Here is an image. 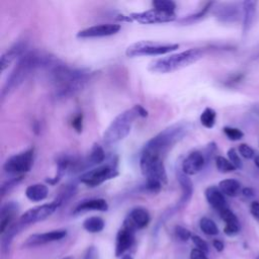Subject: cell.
Segmentation results:
<instances>
[{
  "label": "cell",
  "mask_w": 259,
  "mask_h": 259,
  "mask_svg": "<svg viewBox=\"0 0 259 259\" xmlns=\"http://www.w3.org/2000/svg\"><path fill=\"white\" fill-rule=\"evenodd\" d=\"M59 62L60 60L47 53L38 51L26 52L19 58L18 63L7 78L1 92L2 98L14 88L18 87L36 69H45L48 71Z\"/></svg>",
  "instance_id": "obj_1"
},
{
  "label": "cell",
  "mask_w": 259,
  "mask_h": 259,
  "mask_svg": "<svg viewBox=\"0 0 259 259\" xmlns=\"http://www.w3.org/2000/svg\"><path fill=\"white\" fill-rule=\"evenodd\" d=\"M48 73L58 98L74 95L85 86L91 76L88 70L72 68L63 64L61 61L48 70Z\"/></svg>",
  "instance_id": "obj_2"
},
{
  "label": "cell",
  "mask_w": 259,
  "mask_h": 259,
  "mask_svg": "<svg viewBox=\"0 0 259 259\" xmlns=\"http://www.w3.org/2000/svg\"><path fill=\"white\" fill-rule=\"evenodd\" d=\"M191 125L187 121H179L166 127L149 140L142 152L162 158L175 144L180 142L190 131Z\"/></svg>",
  "instance_id": "obj_3"
},
{
  "label": "cell",
  "mask_w": 259,
  "mask_h": 259,
  "mask_svg": "<svg viewBox=\"0 0 259 259\" xmlns=\"http://www.w3.org/2000/svg\"><path fill=\"white\" fill-rule=\"evenodd\" d=\"M203 56V51L200 49H189L178 54L169 55L164 58H159L149 64L148 69L154 73H170L192 63H195Z\"/></svg>",
  "instance_id": "obj_4"
},
{
  "label": "cell",
  "mask_w": 259,
  "mask_h": 259,
  "mask_svg": "<svg viewBox=\"0 0 259 259\" xmlns=\"http://www.w3.org/2000/svg\"><path fill=\"white\" fill-rule=\"evenodd\" d=\"M140 116L136 105L119 113L103 133V142L106 145L115 144L123 140L131 132L134 120Z\"/></svg>",
  "instance_id": "obj_5"
},
{
  "label": "cell",
  "mask_w": 259,
  "mask_h": 259,
  "mask_svg": "<svg viewBox=\"0 0 259 259\" xmlns=\"http://www.w3.org/2000/svg\"><path fill=\"white\" fill-rule=\"evenodd\" d=\"M179 48L178 44H162L150 40H140L130 45L125 50V55L128 58L142 56H161Z\"/></svg>",
  "instance_id": "obj_6"
},
{
  "label": "cell",
  "mask_w": 259,
  "mask_h": 259,
  "mask_svg": "<svg viewBox=\"0 0 259 259\" xmlns=\"http://www.w3.org/2000/svg\"><path fill=\"white\" fill-rule=\"evenodd\" d=\"M140 167L146 181L158 182L164 185L167 182V174L163 159L149 153L142 152Z\"/></svg>",
  "instance_id": "obj_7"
},
{
  "label": "cell",
  "mask_w": 259,
  "mask_h": 259,
  "mask_svg": "<svg viewBox=\"0 0 259 259\" xmlns=\"http://www.w3.org/2000/svg\"><path fill=\"white\" fill-rule=\"evenodd\" d=\"M33 164V149L30 148L21 153L15 154L9 157L4 165L3 169L5 172L10 174H23L30 170Z\"/></svg>",
  "instance_id": "obj_8"
},
{
  "label": "cell",
  "mask_w": 259,
  "mask_h": 259,
  "mask_svg": "<svg viewBox=\"0 0 259 259\" xmlns=\"http://www.w3.org/2000/svg\"><path fill=\"white\" fill-rule=\"evenodd\" d=\"M117 174L118 172L114 167L110 165H101L84 172L80 176V182L89 187H95L108 179L114 178Z\"/></svg>",
  "instance_id": "obj_9"
},
{
  "label": "cell",
  "mask_w": 259,
  "mask_h": 259,
  "mask_svg": "<svg viewBox=\"0 0 259 259\" xmlns=\"http://www.w3.org/2000/svg\"><path fill=\"white\" fill-rule=\"evenodd\" d=\"M60 206H61L60 203H58L56 200H54L50 203H46V204H41V205L32 207V208L28 209L27 211H25L20 217L19 222L22 225L26 226L29 224H34V223L44 221L47 218H49L50 215H52Z\"/></svg>",
  "instance_id": "obj_10"
},
{
  "label": "cell",
  "mask_w": 259,
  "mask_h": 259,
  "mask_svg": "<svg viewBox=\"0 0 259 259\" xmlns=\"http://www.w3.org/2000/svg\"><path fill=\"white\" fill-rule=\"evenodd\" d=\"M133 20H136L144 24H154V23H165L172 22L176 19L175 13H168L159 11L156 9H151L143 12H134L130 16Z\"/></svg>",
  "instance_id": "obj_11"
},
{
  "label": "cell",
  "mask_w": 259,
  "mask_h": 259,
  "mask_svg": "<svg viewBox=\"0 0 259 259\" xmlns=\"http://www.w3.org/2000/svg\"><path fill=\"white\" fill-rule=\"evenodd\" d=\"M120 30V25L115 23H102L98 25H93L87 28H84L77 33L79 38H88V37H101L108 36L117 33Z\"/></svg>",
  "instance_id": "obj_12"
},
{
  "label": "cell",
  "mask_w": 259,
  "mask_h": 259,
  "mask_svg": "<svg viewBox=\"0 0 259 259\" xmlns=\"http://www.w3.org/2000/svg\"><path fill=\"white\" fill-rule=\"evenodd\" d=\"M66 236H67L66 230H54L51 232H46L40 234H32L25 240V242L23 243V246L24 247L40 246L44 244L62 240Z\"/></svg>",
  "instance_id": "obj_13"
},
{
  "label": "cell",
  "mask_w": 259,
  "mask_h": 259,
  "mask_svg": "<svg viewBox=\"0 0 259 259\" xmlns=\"http://www.w3.org/2000/svg\"><path fill=\"white\" fill-rule=\"evenodd\" d=\"M205 164V157L199 151L191 152L182 162L181 171L187 176L195 175L201 171Z\"/></svg>",
  "instance_id": "obj_14"
},
{
  "label": "cell",
  "mask_w": 259,
  "mask_h": 259,
  "mask_svg": "<svg viewBox=\"0 0 259 259\" xmlns=\"http://www.w3.org/2000/svg\"><path fill=\"white\" fill-rule=\"evenodd\" d=\"M150 222V214L147 209L143 207H136L131 210L128 217L123 222V225L131 228L132 230L144 229Z\"/></svg>",
  "instance_id": "obj_15"
},
{
  "label": "cell",
  "mask_w": 259,
  "mask_h": 259,
  "mask_svg": "<svg viewBox=\"0 0 259 259\" xmlns=\"http://www.w3.org/2000/svg\"><path fill=\"white\" fill-rule=\"evenodd\" d=\"M135 242V231L126 226L118 231L116 235V244H115V256L119 257L127 251Z\"/></svg>",
  "instance_id": "obj_16"
},
{
  "label": "cell",
  "mask_w": 259,
  "mask_h": 259,
  "mask_svg": "<svg viewBox=\"0 0 259 259\" xmlns=\"http://www.w3.org/2000/svg\"><path fill=\"white\" fill-rule=\"evenodd\" d=\"M177 180H178V182H179V184L181 186L182 194H181V197L178 200L176 206L172 208L174 211H177L178 209L184 207L189 202V200L191 199V196H192V193H193L192 181L181 170L177 171Z\"/></svg>",
  "instance_id": "obj_17"
},
{
  "label": "cell",
  "mask_w": 259,
  "mask_h": 259,
  "mask_svg": "<svg viewBox=\"0 0 259 259\" xmlns=\"http://www.w3.org/2000/svg\"><path fill=\"white\" fill-rule=\"evenodd\" d=\"M18 209L17 203L13 201L6 202L2 205L0 210V233L4 234L5 231L10 227L11 222L16 214Z\"/></svg>",
  "instance_id": "obj_18"
},
{
  "label": "cell",
  "mask_w": 259,
  "mask_h": 259,
  "mask_svg": "<svg viewBox=\"0 0 259 259\" xmlns=\"http://www.w3.org/2000/svg\"><path fill=\"white\" fill-rule=\"evenodd\" d=\"M205 197L207 202L219 212L228 207L225 195L223 194V192L220 190L219 187H215V186L207 187L205 190Z\"/></svg>",
  "instance_id": "obj_19"
},
{
  "label": "cell",
  "mask_w": 259,
  "mask_h": 259,
  "mask_svg": "<svg viewBox=\"0 0 259 259\" xmlns=\"http://www.w3.org/2000/svg\"><path fill=\"white\" fill-rule=\"evenodd\" d=\"M26 45L24 42H17L15 44L12 48H10L6 53H4L1 57L0 61V66H1V71H4L8 66L16 59L22 57L26 52Z\"/></svg>",
  "instance_id": "obj_20"
},
{
  "label": "cell",
  "mask_w": 259,
  "mask_h": 259,
  "mask_svg": "<svg viewBox=\"0 0 259 259\" xmlns=\"http://www.w3.org/2000/svg\"><path fill=\"white\" fill-rule=\"evenodd\" d=\"M108 209V204L103 198H91L81 201L74 209L73 213H79L87 210H99L106 211Z\"/></svg>",
  "instance_id": "obj_21"
},
{
  "label": "cell",
  "mask_w": 259,
  "mask_h": 259,
  "mask_svg": "<svg viewBox=\"0 0 259 259\" xmlns=\"http://www.w3.org/2000/svg\"><path fill=\"white\" fill-rule=\"evenodd\" d=\"M220 215L223 219V221L226 223L225 226V233L229 236L236 235L240 230V224L236 217V214L229 208H225L222 211H220Z\"/></svg>",
  "instance_id": "obj_22"
},
{
  "label": "cell",
  "mask_w": 259,
  "mask_h": 259,
  "mask_svg": "<svg viewBox=\"0 0 259 259\" xmlns=\"http://www.w3.org/2000/svg\"><path fill=\"white\" fill-rule=\"evenodd\" d=\"M23 227H24V225H22L18 221L14 224H11L10 227L5 231V233L3 234L2 240H1V249H2V252H3L4 255L9 254L10 246H11V243L13 241V238L15 237V235H17L20 232V230Z\"/></svg>",
  "instance_id": "obj_23"
},
{
  "label": "cell",
  "mask_w": 259,
  "mask_h": 259,
  "mask_svg": "<svg viewBox=\"0 0 259 259\" xmlns=\"http://www.w3.org/2000/svg\"><path fill=\"white\" fill-rule=\"evenodd\" d=\"M256 2L244 1L243 2V32L247 33L252 27L255 13H256Z\"/></svg>",
  "instance_id": "obj_24"
},
{
  "label": "cell",
  "mask_w": 259,
  "mask_h": 259,
  "mask_svg": "<svg viewBox=\"0 0 259 259\" xmlns=\"http://www.w3.org/2000/svg\"><path fill=\"white\" fill-rule=\"evenodd\" d=\"M49 189L48 186L41 183H35L29 185L25 189V195L30 201H41L48 197Z\"/></svg>",
  "instance_id": "obj_25"
},
{
  "label": "cell",
  "mask_w": 259,
  "mask_h": 259,
  "mask_svg": "<svg viewBox=\"0 0 259 259\" xmlns=\"http://www.w3.org/2000/svg\"><path fill=\"white\" fill-rule=\"evenodd\" d=\"M219 188L224 195L237 196L241 189V184L236 179H225L219 183Z\"/></svg>",
  "instance_id": "obj_26"
},
{
  "label": "cell",
  "mask_w": 259,
  "mask_h": 259,
  "mask_svg": "<svg viewBox=\"0 0 259 259\" xmlns=\"http://www.w3.org/2000/svg\"><path fill=\"white\" fill-rule=\"evenodd\" d=\"M105 159V153L104 150L102 149L101 146L99 145H94L86 159V163H87V167H91L94 165H98L101 164Z\"/></svg>",
  "instance_id": "obj_27"
},
{
  "label": "cell",
  "mask_w": 259,
  "mask_h": 259,
  "mask_svg": "<svg viewBox=\"0 0 259 259\" xmlns=\"http://www.w3.org/2000/svg\"><path fill=\"white\" fill-rule=\"evenodd\" d=\"M217 15L223 21H234L238 18V9L234 4H227L218 9Z\"/></svg>",
  "instance_id": "obj_28"
},
{
  "label": "cell",
  "mask_w": 259,
  "mask_h": 259,
  "mask_svg": "<svg viewBox=\"0 0 259 259\" xmlns=\"http://www.w3.org/2000/svg\"><path fill=\"white\" fill-rule=\"evenodd\" d=\"M105 223L100 217H90L83 222V228L89 233H99L104 229Z\"/></svg>",
  "instance_id": "obj_29"
},
{
  "label": "cell",
  "mask_w": 259,
  "mask_h": 259,
  "mask_svg": "<svg viewBox=\"0 0 259 259\" xmlns=\"http://www.w3.org/2000/svg\"><path fill=\"white\" fill-rule=\"evenodd\" d=\"M215 117H217L215 111L212 108H210V107H206L201 112L199 119H200L201 124L204 127L211 128L214 125V123H215Z\"/></svg>",
  "instance_id": "obj_30"
},
{
  "label": "cell",
  "mask_w": 259,
  "mask_h": 259,
  "mask_svg": "<svg viewBox=\"0 0 259 259\" xmlns=\"http://www.w3.org/2000/svg\"><path fill=\"white\" fill-rule=\"evenodd\" d=\"M199 227H200V230L208 236H214L219 234L218 226L212 220L208 218H205V217L201 218L199 221Z\"/></svg>",
  "instance_id": "obj_31"
},
{
  "label": "cell",
  "mask_w": 259,
  "mask_h": 259,
  "mask_svg": "<svg viewBox=\"0 0 259 259\" xmlns=\"http://www.w3.org/2000/svg\"><path fill=\"white\" fill-rule=\"evenodd\" d=\"M152 5L154 9L168 13H174L176 8L175 2L171 0H154L152 1Z\"/></svg>",
  "instance_id": "obj_32"
},
{
  "label": "cell",
  "mask_w": 259,
  "mask_h": 259,
  "mask_svg": "<svg viewBox=\"0 0 259 259\" xmlns=\"http://www.w3.org/2000/svg\"><path fill=\"white\" fill-rule=\"evenodd\" d=\"M215 166H217V169L222 173L233 172L236 169L235 166L229 161V159H226L223 156L215 157Z\"/></svg>",
  "instance_id": "obj_33"
},
{
  "label": "cell",
  "mask_w": 259,
  "mask_h": 259,
  "mask_svg": "<svg viewBox=\"0 0 259 259\" xmlns=\"http://www.w3.org/2000/svg\"><path fill=\"white\" fill-rule=\"evenodd\" d=\"M224 133L228 137L229 140L231 141H239L244 137V134L241 130L237 127H232V126H225L224 127Z\"/></svg>",
  "instance_id": "obj_34"
},
{
  "label": "cell",
  "mask_w": 259,
  "mask_h": 259,
  "mask_svg": "<svg viewBox=\"0 0 259 259\" xmlns=\"http://www.w3.org/2000/svg\"><path fill=\"white\" fill-rule=\"evenodd\" d=\"M23 176H17L14 178H11L10 180L4 182L1 186V196H4L9 190H11L13 187H15L21 180H22Z\"/></svg>",
  "instance_id": "obj_35"
},
{
  "label": "cell",
  "mask_w": 259,
  "mask_h": 259,
  "mask_svg": "<svg viewBox=\"0 0 259 259\" xmlns=\"http://www.w3.org/2000/svg\"><path fill=\"white\" fill-rule=\"evenodd\" d=\"M175 235L182 242H186L192 237L190 231L187 230L184 227H181V226H176L175 227Z\"/></svg>",
  "instance_id": "obj_36"
},
{
  "label": "cell",
  "mask_w": 259,
  "mask_h": 259,
  "mask_svg": "<svg viewBox=\"0 0 259 259\" xmlns=\"http://www.w3.org/2000/svg\"><path fill=\"white\" fill-rule=\"evenodd\" d=\"M228 158H229V161L235 166L236 169L242 168V161L239 157V154L237 153V151L234 148H231L228 151Z\"/></svg>",
  "instance_id": "obj_37"
},
{
  "label": "cell",
  "mask_w": 259,
  "mask_h": 259,
  "mask_svg": "<svg viewBox=\"0 0 259 259\" xmlns=\"http://www.w3.org/2000/svg\"><path fill=\"white\" fill-rule=\"evenodd\" d=\"M239 153L242 157H244L245 159H251L254 157L255 153H254V150L247 144H241L239 145Z\"/></svg>",
  "instance_id": "obj_38"
},
{
  "label": "cell",
  "mask_w": 259,
  "mask_h": 259,
  "mask_svg": "<svg viewBox=\"0 0 259 259\" xmlns=\"http://www.w3.org/2000/svg\"><path fill=\"white\" fill-rule=\"evenodd\" d=\"M191 239H192V242L196 246L197 249L201 250L204 253L208 252V245H207V243L203 239H201L199 236H196V235L192 236Z\"/></svg>",
  "instance_id": "obj_39"
},
{
  "label": "cell",
  "mask_w": 259,
  "mask_h": 259,
  "mask_svg": "<svg viewBox=\"0 0 259 259\" xmlns=\"http://www.w3.org/2000/svg\"><path fill=\"white\" fill-rule=\"evenodd\" d=\"M211 4H212V3H208V4H207L205 7H203L199 12H197V13H195V14H193V15H189L187 18H183V19L181 20V22H192V21H194V20H196V19L202 17V16L206 13V11L208 10V8L211 6Z\"/></svg>",
  "instance_id": "obj_40"
},
{
  "label": "cell",
  "mask_w": 259,
  "mask_h": 259,
  "mask_svg": "<svg viewBox=\"0 0 259 259\" xmlns=\"http://www.w3.org/2000/svg\"><path fill=\"white\" fill-rule=\"evenodd\" d=\"M82 120H83V116L81 113L77 114L73 120H72V125L73 127L78 132V133H81L82 132V127H83V124H82Z\"/></svg>",
  "instance_id": "obj_41"
},
{
  "label": "cell",
  "mask_w": 259,
  "mask_h": 259,
  "mask_svg": "<svg viewBox=\"0 0 259 259\" xmlns=\"http://www.w3.org/2000/svg\"><path fill=\"white\" fill-rule=\"evenodd\" d=\"M190 259H207V258H206L204 252H202L201 250L195 248V249L191 250Z\"/></svg>",
  "instance_id": "obj_42"
},
{
  "label": "cell",
  "mask_w": 259,
  "mask_h": 259,
  "mask_svg": "<svg viewBox=\"0 0 259 259\" xmlns=\"http://www.w3.org/2000/svg\"><path fill=\"white\" fill-rule=\"evenodd\" d=\"M83 259H97V251L94 246H90L87 249Z\"/></svg>",
  "instance_id": "obj_43"
},
{
  "label": "cell",
  "mask_w": 259,
  "mask_h": 259,
  "mask_svg": "<svg viewBox=\"0 0 259 259\" xmlns=\"http://www.w3.org/2000/svg\"><path fill=\"white\" fill-rule=\"evenodd\" d=\"M250 211L252 215L259 222V201H253L250 205Z\"/></svg>",
  "instance_id": "obj_44"
},
{
  "label": "cell",
  "mask_w": 259,
  "mask_h": 259,
  "mask_svg": "<svg viewBox=\"0 0 259 259\" xmlns=\"http://www.w3.org/2000/svg\"><path fill=\"white\" fill-rule=\"evenodd\" d=\"M212 245H213V247H214V249L218 251V252H222L223 250H224V243L221 241V240H214L213 242H212Z\"/></svg>",
  "instance_id": "obj_45"
},
{
  "label": "cell",
  "mask_w": 259,
  "mask_h": 259,
  "mask_svg": "<svg viewBox=\"0 0 259 259\" xmlns=\"http://www.w3.org/2000/svg\"><path fill=\"white\" fill-rule=\"evenodd\" d=\"M136 107H137V110H138V112H139V115L140 116H142V117H146V116H148V111L142 106V105H140V104H136Z\"/></svg>",
  "instance_id": "obj_46"
},
{
  "label": "cell",
  "mask_w": 259,
  "mask_h": 259,
  "mask_svg": "<svg viewBox=\"0 0 259 259\" xmlns=\"http://www.w3.org/2000/svg\"><path fill=\"white\" fill-rule=\"evenodd\" d=\"M242 193H243L245 196H247V197H252V196L254 195L253 189H252V188H249V187L244 188V189L242 190Z\"/></svg>",
  "instance_id": "obj_47"
},
{
  "label": "cell",
  "mask_w": 259,
  "mask_h": 259,
  "mask_svg": "<svg viewBox=\"0 0 259 259\" xmlns=\"http://www.w3.org/2000/svg\"><path fill=\"white\" fill-rule=\"evenodd\" d=\"M254 163H255V165L259 168V155L255 156V158H254Z\"/></svg>",
  "instance_id": "obj_48"
},
{
  "label": "cell",
  "mask_w": 259,
  "mask_h": 259,
  "mask_svg": "<svg viewBox=\"0 0 259 259\" xmlns=\"http://www.w3.org/2000/svg\"><path fill=\"white\" fill-rule=\"evenodd\" d=\"M122 259H133V257H132L131 255L126 254V255H123V256H122Z\"/></svg>",
  "instance_id": "obj_49"
},
{
  "label": "cell",
  "mask_w": 259,
  "mask_h": 259,
  "mask_svg": "<svg viewBox=\"0 0 259 259\" xmlns=\"http://www.w3.org/2000/svg\"><path fill=\"white\" fill-rule=\"evenodd\" d=\"M63 259H73L71 256H68V257H65V258H63Z\"/></svg>",
  "instance_id": "obj_50"
},
{
  "label": "cell",
  "mask_w": 259,
  "mask_h": 259,
  "mask_svg": "<svg viewBox=\"0 0 259 259\" xmlns=\"http://www.w3.org/2000/svg\"><path fill=\"white\" fill-rule=\"evenodd\" d=\"M256 259H259V254L257 255V257H256Z\"/></svg>",
  "instance_id": "obj_51"
}]
</instances>
